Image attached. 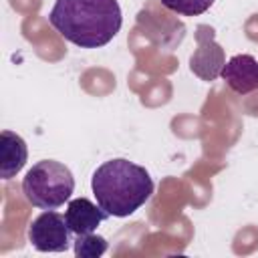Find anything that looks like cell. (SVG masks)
I'll return each mask as SVG.
<instances>
[{
    "label": "cell",
    "mask_w": 258,
    "mask_h": 258,
    "mask_svg": "<svg viewBox=\"0 0 258 258\" xmlns=\"http://www.w3.org/2000/svg\"><path fill=\"white\" fill-rule=\"evenodd\" d=\"M48 22L69 42L81 48H99L121 30L117 0H56Z\"/></svg>",
    "instance_id": "obj_1"
},
{
    "label": "cell",
    "mask_w": 258,
    "mask_h": 258,
    "mask_svg": "<svg viewBox=\"0 0 258 258\" xmlns=\"http://www.w3.org/2000/svg\"><path fill=\"white\" fill-rule=\"evenodd\" d=\"M97 204L115 218L131 216L153 194L149 171L129 159L117 157L101 163L91 179Z\"/></svg>",
    "instance_id": "obj_2"
},
{
    "label": "cell",
    "mask_w": 258,
    "mask_h": 258,
    "mask_svg": "<svg viewBox=\"0 0 258 258\" xmlns=\"http://www.w3.org/2000/svg\"><path fill=\"white\" fill-rule=\"evenodd\" d=\"M75 189V177L71 169L54 159H42L34 163L24 179L22 191L24 198L40 210H56L60 208Z\"/></svg>",
    "instance_id": "obj_3"
},
{
    "label": "cell",
    "mask_w": 258,
    "mask_h": 258,
    "mask_svg": "<svg viewBox=\"0 0 258 258\" xmlns=\"http://www.w3.org/2000/svg\"><path fill=\"white\" fill-rule=\"evenodd\" d=\"M28 240L38 252H64L71 246V228L54 210H46L28 226Z\"/></svg>",
    "instance_id": "obj_4"
},
{
    "label": "cell",
    "mask_w": 258,
    "mask_h": 258,
    "mask_svg": "<svg viewBox=\"0 0 258 258\" xmlns=\"http://www.w3.org/2000/svg\"><path fill=\"white\" fill-rule=\"evenodd\" d=\"M196 40H198V48L189 56V69L202 81H214L222 73V67L226 64L224 48L216 42L214 30L206 24L198 26Z\"/></svg>",
    "instance_id": "obj_5"
},
{
    "label": "cell",
    "mask_w": 258,
    "mask_h": 258,
    "mask_svg": "<svg viewBox=\"0 0 258 258\" xmlns=\"http://www.w3.org/2000/svg\"><path fill=\"white\" fill-rule=\"evenodd\" d=\"M220 75L238 95H248L258 89V60L252 54H234L222 67Z\"/></svg>",
    "instance_id": "obj_6"
},
{
    "label": "cell",
    "mask_w": 258,
    "mask_h": 258,
    "mask_svg": "<svg viewBox=\"0 0 258 258\" xmlns=\"http://www.w3.org/2000/svg\"><path fill=\"white\" fill-rule=\"evenodd\" d=\"M107 218H109V214L99 204H93L87 198L71 200L67 206V212H64V220H67L71 232L77 236L95 232Z\"/></svg>",
    "instance_id": "obj_7"
},
{
    "label": "cell",
    "mask_w": 258,
    "mask_h": 258,
    "mask_svg": "<svg viewBox=\"0 0 258 258\" xmlns=\"http://www.w3.org/2000/svg\"><path fill=\"white\" fill-rule=\"evenodd\" d=\"M28 159V147L26 141L14 133L4 129L0 133V175L2 179L14 177Z\"/></svg>",
    "instance_id": "obj_8"
},
{
    "label": "cell",
    "mask_w": 258,
    "mask_h": 258,
    "mask_svg": "<svg viewBox=\"0 0 258 258\" xmlns=\"http://www.w3.org/2000/svg\"><path fill=\"white\" fill-rule=\"evenodd\" d=\"M107 240L99 234H79L75 240V254L79 258H99L107 250Z\"/></svg>",
    "instance_id": "obj_9"
},
{
    "label": "cell",
    "mask_w": 258,
    "mask_h": 258,
    "mask_svg": "<svg viewBox=\"0 0 258 258\" xmlns=\"http://www.w3.org/2000/svg\"><path fill=\"white\" fill-rule=\"evenodd\" d=\"M159 2L165 8H169L171 12L181 14V16H198V14H204L214 4V0H159Z\"/></svg>",
    "instance_id": "obj_10"
}]
</instances>
